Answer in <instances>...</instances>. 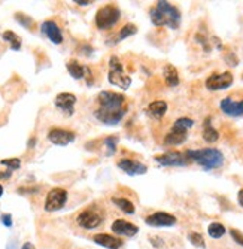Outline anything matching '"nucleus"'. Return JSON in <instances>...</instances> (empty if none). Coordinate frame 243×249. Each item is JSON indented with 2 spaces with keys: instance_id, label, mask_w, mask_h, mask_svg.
I'll return each instance as SVG.
<instances>
[{
  "instance_id": "nucleus-9",
  "label": "nucleus",
  "mask_w": 243,
  "mask_h": 249,
  "mask_svg": "<svg viewBox=\"0 0 243 249\" xmlns=\"http://www.w3.org/2000/svg\"><path fill=\"white\" fill-rule=\"evenodd\" d=\"M48 141L57 146H66L72 143L76 139V134L70 130H64V128H51L48 131Z\"/></svg>"
},
{
  "instance_id": "nucleus-26",
  "label": "nucleus",
  "mask_w": 243,
  "mask_h": 249,
  "mask_svg": "<svg viewBox=\"0 0 243 249\" xmlns=\"http://www.w3.org/2000/svg\"><path fill=\"white\" fill-rule=\"evenodd\" d=\"M192 125H194V121H192L191 118H185V117H182V118H179V120H176V121H174V124L172 125V128L187 131V130H188V128H191Z\"/></svg>"
},
{
  "instance_id": "nucleus-39",
  "label": "nucleus",
  "mask_w": 243,
  "mask_h": 249,
  "mask_svg": "<svg viewBox=\"0 0 243 249\" xmlns=\"http://www.w3.org/2000/svg\"><path fill=\"white\" fill-rule=\"evenodd\" d=\"M8 249H17V246H15V243H14V242H11V243L8 245Z\"/></svg>"
},
{
  "instance_id": "nucleus-25",
  "label": "nucleus",
  "mask_w": 243,
  "mask_h": 249,
  "mask_svg": "<svg viewBox=\"0 0 243 249\" xmlns=\"http://www.w3.org/2000/svg\"><path fill=\"white\" fill-rule=\"evenodd\" d=\"M3 39L11 45V50L18 51V50L21 48V39H19V36H17L14 32H11V30L5 32V33H3Z\"/></svg>"
},
{
  "instance_id": "nucleus-17",
  "label": "nucleus",
  "mask_w": 243,
  "mask_h": 249,
  "mask_svg": "<svg viewBox=\"0 0 243 249\" xmlns=\"http://www.w3.org/2000/svg\"><path fill=\"white\" fill-rule=\"evenodd\" d=\"M93 240L97 245H100L103 248H107V249H120L122 246V240L121 239H118L115 236H110V234H103V233L94 234Z\"/></svg>"
},
{
  "instance_id": "nucleus-36",
  "label": "nucleus",
  "mask_w": 243,
  "mask_h": 249,
  "mask_svg": "<svg viewBox=\"0 0 243 249\" xmlns=\"http://www.w3.org/2000/svg\"><path fill=\"white\" fill-rule=\"evenodd\" d=\"M237 201H239V205L243 208V190L239 191V194H237Z\"/></svg>"
},
{
  "instance_id": "nucleus-4",
  "label": "nucleus",
  "mask_w": 243,
  "mask_h": 249,
  "mask_svg": "<svg viewBox=\"0 0 243 249\" xmlns=\"http://www.w3.org/2000/svg\"><path fill=\"white\" fill-rule=\"evenodd\" d=\"M107 79H109V82L112 84V85H115L118 88H122V89H127L131 85V78L124 71V64L121 63V60L117 55H112V57L109 58Z\"/></svg>"
},
{
  "instance_id": "nucleus-22",
  "label": "nucleus",
  "mask_w": 243,
  "mask_h": 249,
  "mask_svg": "<svg viewBox=\"0 0 243 249\" xmlns=\"http://www.w3.org/2000/svg\"><path fill=\"white\" fill-rule=\"evenodd\" d=\"M203 139L208 143H213V142H216L219 139V133L212 127L210 118H206V121H205V125H203Z\"/></svg>"
},
{
  "instance_id": "nucleus-13",
  "label": "nucleus",
  "mask_w": 243,
  "mask_h": 249,
  "mask_svg": "<svg viewBox=\"0 0 243 249\" xmlns=\"http://www.w3.org/2000/svg\"><path fill=\"white\" fill-rule=\"evenodd\" d=\"M145 221L148 225H152V227H170V225L176 224V218L166 212H156L149 215Z\"/></svg>"
},
{
  "instance_id": "nucleus-3",
  "label": "nucleus",
  "mask_w": 243,
  "mask_h": 249,
  "mask_svg": "<svg viewBox=\"0 0 243 249\" xmlns=\"http://www.w3.org/2000/svg\"><path fill=\"white\" fill-rule=\"evenodd\" d=\"M185 155L188 160L195 161L200 164L205 170L218 169L224 164V155L216 148H203V149H195V151H187Z\"/></svg>"
},
{
  "instance_id": "nucleus-24",
  "label": "nucleus",
  "mask_w": 243,
  "mask_h": 249,
  "mask_svg": "<svg viewBox=\"0 0 243 249\" xmlns=\"http://www.w3.org/2000/svg\"><path fill=\"white\" fill-rule=\"evenodd\" d=\"M208 233L212 239H219L226 234V227L219 222H212L208 227Z\"/></svg>"
},
{
  "instance_id": "nucleus-35",
  "label": "nucleus",
  "mask_w": 243,
  "mask_h": 249,
  "mask_svg": "<svg viewBox=\"0 0 243 249\" xmlns=\"http://www.w3.org/2000/svg\"><path fill=\"white\" fill-rule=\"evenodd\" d=\"M75 3L79 5V6H88V5H91V2H87V0H75Z\"/></svg>"
},
{
  "instance_id": "nucleus-27",
  "label": "nucleus",
  "mask_w": 243,
  "mask_h": 249,
  "mask_svg": "<svg viewBox=\"0 0 243 249\" xmlns=\"http://www.w3.org/2000/svg\"><path fill=\"white\" fill-rule=\"evenodd\" d=\"M117 142H118L117 136H109V138L103 141V143L107 146V155H112L117 151Z\"/></svg>"
},
{
  "instance_id": "nucleus-12",
  "label": "nucleus",
  "mask_w": 243,
  "mask_h": 249,
  "mask_svg": "<svg viewBox=\"0 0 243 249\" xmlns=\"http://www.w3.org/2000/svg\"><path fill=\"white\" fill-rule=\"evenodd\" d=\"M40 30H42V33L45 35V36H47L52 43L60 45V43L63 42V33H61V29L58 27V24H57L55 21H51V19L43 21V22H42Z\"/></svg>"
},
{
  "instance_id": "nucleus-38",
  "label": "nucleus",
  "mask_w": 243,
  "mask_h": 249,
  "mask_svg": "<svg viewBox=\"0 0 243 249\" xmlns=\"http://www.w3.org/2000/svg\"><path fill=\"white\" fill-rule=\"evenodd\" d=\"M35 143H36V139H35V138H33V139H30V141H29V148H33V146H35Z\"/></svg>"
},
{
  "instance_id": "nucleus-8",
  "label": "nucleus",
  "mask_w": 243,
  "mask_h": 249,
  "mask_svg": "<svg viewBox=\"0 0 243 249\" xmlns=\"http://www.w3.org/2000/svg\"><path fill=\"white\" fill-rule=\"evenodd\" d=\"M234 78L231 75V72H224V73H213L210 75L205 85L208 89H210V91H219V89H226L228 87H231Z\"/></svg>"
},
{
  "instance_id": "nucleus-2",
  "label": "nucleus",
  "mask_w": 243,
  "mask_h": 249,
  "mask_svg": "<svg viewBox=\"0 0 243 249\" xmlns=\"http://www.w3.org/2000/svg\"><path fill=\"white\" fill-rule=\"evenodd\" d=\"M149 18L154 26H167L172 30H176L181 24V12L179 9L170 5L169 2H158L156 8L149 12Z\"/></svg>"
},
{
  "instance_id": "nucleus-30",
  "label": "nucleus",
  "mask_w": 243,
  "mask_h": 249,
  "mask_svg": "<svg viewBox=\"0 0 243 249\" xmlns=\"http://www.w3.org/2000/svg\"><path fill=\"white\" fill-rule=\"evenodd\" d=\"M188 239H190V242H191L194 246L205 248V239H203L202 234H198V233H190V234H188Z\"/></svg>"
},
{
  "instance_id": "nucleus-15",
  "label": "nucleus",
  "mask_w": 243,
  "mask_h": 249,
  "mask_svg": "<svg viewBox=\"0 0 243 249\" xmlns=\"http://www.w3.org/2000/svg\"><path fill=\"white\" fill-rule=\"evenodd\" d=\"M118 167L125 172L127 175H145L148 172V167L139 161L135 160H128V158H122L118 161Z\"/></svg>"
},
{
  "instance_id": "nucleus-1",
  "label": "nucleus",
  "mask_w": 243,
  "mask_h": 249,
  "mask_svg": "<svg viewBox=\"0 0 243 249\" xmlns=\"http://www.w3.org/2000/svg\"><path fill=\"white\" fill-rule=\"evenodd\" d=\"M127 114L125 97L114 91H102L97 96L94 117L104 125H117Z\"/></svg>"
},
{
  "instance_id": "nucleus-40",
  "label": "nucleus",
  "mask_w": 243,
  "mask_h": 249,
  "mask_svg": "<svg viewBox=\"0 0 243 249\" xmlns=\"http://www.w3.org/2000/svg\"><path fill=\"white\" fill-rule=\"evenodd\" d=\"M2 196H3V187L0 185V197H2Z\"/></svg>"
},
{
  "instance_id": "nucleus-34",
  "label": "nucleus",
  "mask_w": 243,
  "mask_h": 249,
  "mask_svg": "<svg viewBox=\"0 0 243 249\" xmlns=\"http://www.w3.org/2000/svg\"><path fill=\"white\" fill-rule=\"evenodd\" d=\"M11 175H12V170H6L5 173H0V179H9L11 178Z\"/></svg>"
},
{
  "instance_id": "nucleus-21",
  "label": "nucleus",
  "mask_w": 243,
  "mask_h": 249,
  "mask_svg": "<svg viewBox=\"0 0 243 249\" xmlns=\"http://www.w3.org/2000/svg\"><path fill=\"white\" fill-rule=\"evenodd\" d=\"M164 81L169 87H176V85H179V73L178 71H176V67L172 66V64H166L164 67Z\"/></svg>"
},
{
  "instance_id": "nucleus-20",
  "label": "nucleus",
  "mask_w": 243,
  "mask_h": 249,
  "mask_svg": "<svg viewBox=\"0 0 243 249\" xmlns=\"http://www.w3.org/2000/svg\"><path fill=\"white\" fill-rule=\"evenodd\" d=\"M167 112V103L164 100H156L148 106V114L154 118H163Z\"/></svg>"
},
{
  "instance_id": "nucleus-5",
  "label": "nucleus",
  "mask_w": 243,
  "mask_h": 249,
  "mask_svg": "<svg viewBox=\"0 0 243 249\" xmlns=\"http://www.w3.org/2000/svg\"><path fill=\"white\" fill-rule=\"evenodd\" d=\"M121 18V11L115 5H106L100 8L96 14V26L100 30H107L112 29Z\"/></svg>"
},
{
  "instance_id": "nucleus-14",
  "label": "nucleus",
  "mask_w": 243,
  "mask_h": 249,
  "mask_svg": "<svg viewBox=\"0 0 243 249\" xmlns=\"http://www.w3.org/2000/svg\"><path fill=\"white\" fill-rule=\"evenodd\" d=\"M219 107L228 117H242L243 115V100L234 102L231 97H226L221 100Z\"/></svg>"
},
{
  "instance_id": "nucleus-16",
  "label": "nucleus",
  "mask_w": 243,
  "mask_h": 249,
  "mask_svg": "<svg viewBox=\"0 0 243 249\" xmlns=\"http://www.w3.org/2000/svg\"><path fill=\"white\" fill-rule=\"evenodd\" d=\"M112 231L118 236H127V237H131L135 236L139 229L136 227L135 224H131L125 219H117L114 224H112Z\"/></svg>"
},
{
  "instance_id": "nucleus-29",
  "label": "nucleus",
  "mask_w": 243,
  "mask_h": 249,
  "mask_svg": "<svg viewBox=\"0 0 243 249\" xmlns=\"http://www.w3.org/2000/svg\"><path fill=\"white\" fill-rule=\"evenodd\" d=\"M0 164L6 166L9 170H17V169L21 167V160H19V158H6V160L0 161Z\"/></svg>"
},
{
  "instance_id": "nucleus-37",
  "label": "nucleus",
  "mask_w": 243,
  "mask_h": 249,
  "mask_svg": "<svg viewBox=\"0 0 243 249\" xmlns=\"http://www.w3.org/2000/svg\"><path fill=\"white\" fill-rule=\"evenodd\" d=\"M21 249H36V248H35V245H33V243L27 242V243H24V245H23V248H21Z\"/></svg>"
},
{
  "instance_id": "nucleus-18",
  "label": "nucleus",
  "mask_w": 243,
  "mask_h": 249,
  "mask_svg": "<svg viewBox=\"0 0 243 249\" xmlns=\"http://www.w3.org/2000/svg\"><path fill=\"white\" fill-rule=\"evenodd\" d=\"M188 139V133L184 130H176L172 128L164 138V145L167 146H176V145H182Z\"/></svg>"
},
{
  "instance_id": "nucleus-11",
  "label": "nucleus",
  "mask_w": 243,
  "mask_h": 249,
  "mask_svg": "<svg viewBox=\"0 0 243 249\" xmlns=\"http://www.w3.org/2000/svg\"><path fill=\"white\" fill-rule=\"evenodd\" d=\"M75 105H76V96L72 93H60L55 97V106L66 115H73L75 112Z\"/></svg>"
},
{
  "instance_id": "nucleus-33",
  "label": "nucleus",
  "mask_w": 243,
  "mask_h": 249,
  "mask_svg": "<svg viewBox=\"0 0 243 249\" xmlns=\"http://www.w3.org/2000/svg\"><path fill=\"white\" fill-rule=\"evenodd\" d=\"M11 218H12L11 215H3L2 216V222L6 225V227H11V225H12V219Z\"/></svg>"
},
{
  "instance_id": "nucleus-32",
  "label": "nucleus",
  "mask_w": 243,
  "mask_h": 249,
  "mask_svg": "<svg viewBox=\"0 0 243 249\" xmlns=\"http://www.w3.org/2000/svg\"><path fill=\"white\" fill-rule=\"evenodd\" d=\"M230 233H231V237L234 239V242H237L239 245H242L243 246V234L242 233H239L237 230H230Z\"/></svg>"
},
{
  "instance_id": "nucleus-31",
  "label": "nucleus",
  "mask_w": 243,
  "mask_h": 249,
  "mask_svg": "<svg viewBox=\"0 0 243 249\" xmlns=\"http://www.w3.org/2000/svg\"><path fill=\"white\" fill-rule=\"evenodd\" d=\"M15 19L19 22V24H23L24 27H30V26L33 24V19H32L30 17L24 15V14H17V15H15Z\"/></svg>"
},
{
  "instance_id": "nucleus-7",
  "label": "nucleus",
  "mask_w": 243,
  "mask_h": 249,
  "mask_svg": "<svg viewBox=\"0 0 243 249\" xmlns=\"http://www.w3.org/2000/svg\"><path fill=\"white\" fill-rule=\"evenodd\" d=\"M66 201H68V191L64 188H52L48 194H47V200H45V211L47 212H55L60 211Z\"/></svg>"
},
{
  "instance_id": "nucleus-19",
  "label": "nucleus",
  "mask_w": 243,
  "mask_h": 249,
  "mask_svg": "<svg viewBox=\"0 0 243 249\" xmlns=\"http://www.w3.org/2000/svg\"><path fill=\"white\" fill-rule=\"evenodd\" d=\"M66 67H68V72L70 73V76H72L73 79H82V78H85V73H87V72H90V69H88V67L82 66V64H81L79 61H76V60L68 61Z\"/></svg>"
},
{
  "instance_id": "nucleus-10",
  "label": "nucleus",
  "mask_w": 243,
  "mask_h": 249,
  "mask_svg": "<svg viewBox=\"0 0 243 249\" xmlns=\"http://www.w3.org/2000/svg\"><path fill=\"white\" fill-rule=\"evenodd\" d=\"M156 161L163 166H187L188 157L182 152H166L163 155H157Z\"/></svg>"
},
{
  "instance_id": "nucleus-28",
  "label": "nucleus",
  "mask_w": 243,
  "mask_h": 249,
  "mask_svg": "<svg viewBox=\"0 0 243 249\" xmlns=\"http://www.w3.org/2000/svg\"><path fill=\"white\" fill-rule=\"evenodd\" d=\"M136 32H138V29H136L135 24H125V26L120 30L118 39H125V37H128V36H133Z\"/></svg>"
},
{
  "instance_id": "nucleus-6",
  "label": "nucleus",
  "mask_w": 243,
  "mask_h": 249,
  "mask_svg": "<svg viewBox=\"0 0 243 249\" xmlns=\"http://www.w3.org/2000/svg\"><path fill=\"white\" fill-rule=\"evenodd\" d=\"M76 222L85 230H93L103 222V213L96 208H88L76 216Z\"/></svg>"
},
{
  "instance_id": "nucleus-23",
  "label": "nucleus",
  "mask_w": 243,
  "mask_h": 249,
  "mask_svg": "<svg viewBox=\"0 0 243 249\" xmlns=\"http://www.w3.org/2000/svg\"><path fill=\"white\" fill-rule=\"evenodd\" d=\"M112 203H114V205H115L120 211H122L124 213H128V215L135 213V205H133V203H131L130 200H127V198L112 197Z\"/></svg>"
}]
</instances>
